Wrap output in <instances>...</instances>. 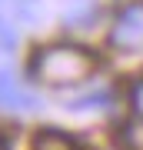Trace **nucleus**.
Listing matches in <instances>:
<instances>
[{
  "label": "nucleus",
  "instance_id": "8",
  "mask_svg": "<svg viewBox=\"0 0 143 150\" xmlns=\"http://www.w3.org/2000/svg\"><path fill=\"white\" fill-rule=\"evenodd\" d=\"M0 150H7V147H4V140H0Z\"/></svg>",
  "mask_w": 143,
  "mask_h": 150
},
{
  "label": "nucleus",
  "instance_id": "7",
  "mask_svg": "<svg viewBox=\"0 0 143 150\" xmlns=\"http://www.w3.org/2000/svg\"><path fill=\"white\" fill-rule=\"evenodd\" d=\"M130 107H133V113L143 120V77L130 87Z\"/></svg>",
  "mask_w": 143,
  "mask_h": 150
},
{
  "label": "nucleus",
  "instance_id": "6",
  "mask_svg": "<svg viewBox=\"0 0 143 150\" xmlns=\"http://www.w3.org/2000/svg\"><path fill=\"white\" fill-rule=\"evenodd\" d=\"M120 144H123V150H143V127L127 123L123 134H120Z\"/></svg>",
  "mask_w": 143,
  "mask_h": 150
},
{
  "label": "nucleus",
  "instance_id": "1",
  "mask_svg": "<svg viewBox=\"0 0 143 150\" xmlns=\"http://www.w3.org/2000/svg\"><path fill=\"white\" fill-rule=\"evenodd\" d=\"M97 70V54L77 43H53L33 54L30 77L47 87H73Z\"/></svg>",
  "mask_w": 143,
  "mask_h": 150
},
{
  "label": "nucleus",
  "instance_id": "3",
  "mask_svg": "<svg viewBox=\"0 0 143 150\" xmlns=\"http://www.w3.org/2000/svg\"><path fill=\"white\" fill-rule=\"evenodd\" d=\"M110 43L120 54H140L143 50V4H130L127 10H120L110 30Z\"/></svg>",
  "mask_w": 143,
  "mask_h": 150
},
{
  "label": "nucleus",
  "instance_id": "5",
  "mask_svg": "<svg viewBox=\"0 0 143 150\" xmlns=\"http://www.w3.org/2000/svg\"><path fill=\"white\" fill-rule=\"evenodd\" d=\"M33 150H80L73 137L60 134V130H40L33 137Z\"/></svg>",
  "mask_w": 143,
  "mask_h": 150
},
{
  "label": "nucleus",
  "instance_id": "2",
  "mask_svg": "<svg viewBox=\"0 0 143 150\" xmlns=\"http://www.w3.org/2000/svg\"><path fill=\"white\" fill-rule=\"evenodd\" d=\"M40 17V0H0V43L13 47Z\"/></svg>",
  "mask_w": 143,
  "mask_h": 150
},
{
  "label": "nucleus",
  "instance_id": "4",
  "mask_svg": "<svg viewBox=\"0 0 143 150\" xmlns=\"http://www.w3.org/2000/svg\"><path fill=\"white\" fill-rule=\"evenodd\" d=\"M37 97L27 93L7 70H0V110H33Z\"/></svg>",
  "mask_w": 143,
  "mask_h": 150
}]
</instances>
